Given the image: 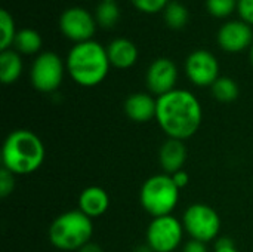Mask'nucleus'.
<instances>
[{
  "mask_svg": "<svg viewBox=\"0 0 253 252\" xmlns=\"http://www.w3.org/2000/svg\"><path fill=\"white\" fill-rule=\"evenodd\" d=\"M213 252H240L236 247H234V242L230 239V238H218L216 242H215V251Z\"/></svg>",
  "mask_w": 253,
  "mask_h": 252,
  "instance_id": "27",
  "label": "nucleus"
},
{
  "mask_svg": "<svg viewBox=\"0 0 253 252\" xmlns=\"http://www.w3.org/2000/svg\"><path fill=\"white\" fill-rule=\"evenodd\" d=\"M42 36L34 28H21L16 33L13 46L21 55H36L42 49Z\"/></svg>",
  "mask_w": 253,
  "mask_h": 252,
  "instance_id": "18",
  "label": "nucleus"
},
{
  "mask_svg": "<svg viewBox=\"0 0 253 252\" xmlns=\"http://www.w3.org/2000/svg\"><path fill=\"white\" fill-rule=\"evenodd\" d=\"M77 252H104V250L98 245V244H93V242H89L87 245H84L82 250H79Z\"/></svg>",
  "mask_w": 253,
  "mask_h": 252,
  "instance_id": "30",
  "label": "nucleus"
},
{
  "mask_svg": "<svg viewBox=\"0 0 253 252\" xmlns=\"http://www.w3.org/2000/svg\"><path fill=\"white\" fill-rule=\"evenodd\" d=\"M156 122L168 138L185 141L202 126V102L191 91L176 88L157 98Z\"/></svg>",
  "mask_w": 253,
  "mask_h": 252,
  "instance_id": "1",
  "label": "nucleus"
},
{
  "mask_svg": "<svg viewBox=\"0 0 253 252\" xmlns=\"http://www.w3.org/2000/svg\"><path fill=\"white\" fill-rule=\"evenodd\" d=\"M24 70L21 53H18L13 49L1 50L0 53V80L3 85H12L15 83Z\"/></svg>",
  "mask_w": 253,
  "mask_h": 252,
  "instance_id": "17",
  "label": "nucleus"
},
{
  "mask_svg": "<svg viewBox=\"0 0 253 252\" xmlns=\"http://www.w3.org/2000/svg\"><path fill=\"white\" fill-rule=\"evenodd\" d=\"M125 114L135 123H148L156 119L157 98L147 92H135L129 95L123 105Z\"/></svg>",
  "mask_w": 253,
  "mask_h": 252,
  "instance_id": "13",
  "label": "nucleus"
},
{
  "mask_svg": "<svg viewBox=\"0 0 253 252\" xmlns=\"http://www.w3.org/2000/svg\"><path fill=\"white\" fill-rule=\"evenodd\" d=\"M182 226L185 233L199 242L209 244L218 239L221 232V217L208 203H193L182 214Z\"/></svg>",
  "mask_w": 253,
  "mask_h": 252,
  "instance_id": "6",
  "label": "nucleus"
},
{
  "mask_svg": "<svg viewBox=\"0 0 253 252\" xmlns=\"http://www.w3.org/2000/svg\"><path fill=\"white\" fill-rule=\"evenodd\" d=\"M239 0H206L208 12L215 18H227L237 9Z\"/></svg>",
  "mask_w": 253,
  "mask_h": 252,
  "instance_id": "23",
  "label": "nucleus"
},
{
  "mask_svg": "<svg viewBox=\"0 0 253 252\" xmlns=\"http://www.w3.org/2000/svg\"><path fill=\"white\" fill-rule=\"evenodd\" d=\"M96 24H99L104 28H111L114 27L119 19H120V9L114 0H105L99 1L95 13Z\"/></svg>",
  "mask_w": 253,
  "mask_h": 252,
  "instance_id": "20",
  "label": "nucleus"
},
{
  "mask_svg": "<svg viewBox=\"0 0 253 252\" xmlns=\"http://www.w3.org/2000/svg\"><path fill=\"white\" fill-rule=\"evenodd\" d=\"M79 209L92 220L101 218L110 208V196L99 186H89L82 190L77 201Z\"/></svg>",
  "mask_w": 253,
  "mask_h": 252,
  "instance_id": "15",
  "label": "nucleus"
},
{
  "mask_svg": "<svg viewBox=\"0 0 253 252\" xmlns=\"http://www.w3.org/2000/svg\"><path fill=\"white\" fill-rule=\"evenodd\" d=\"M182 221L175 215L153 218L147 227V245L154 252H175L184 241Z\"/></svg>",
  "mask_w": 253,
  "mask_h": 252,
  "instance_id": "8",
  "label": "nucleus"
},
{
  "mask_svg": "<svg viewBox=\"0 0 253 252\" xmlns=\"http://www.w3.org/2000/svg\"><path fill=\"white\" fill-rule=\"evenodd\" d=\"M184 68L188 80L197 88H211L221 77L216 56L206 49L193 50L187 56Z\"/></svg>",
  "mask_w": 253,
  "mask_h": 252,
  "instance_id": "9",
  "label": "nucleus"
},
{
  "mask_svg": "<svg viewBox=\"0 0 253 252\" xmlns=\"http://www.w3.org/2000/svg\"><path fill=\"white\" fill-rule=\"evenodd\" d=\"M212 95L216 101L228 104L233 102L239 98L240 95V88L237 82L228 76H221L212 86H211Z\"/></svg>",
  "mask_w": 253,
  "mask_h": 252,
  "instance_id": "19",
  "label": "nucleus"
},
{
  "mask_svg": "<svg viewBox=\"0 0 253 252\" xmlns=\"http://www.w3.org/2000/svg\"><path fill=\"white\" fill-rule=\"evenodd\" d=\"M251 61H252V65H253V45L251 46Z\"/></svg>",
  "mask_w": 253,
  "mask_h": 252,
  "instance_id": "32",
  "label": "nucleus"
},
{
  "mask_svg": "<svg viewBox=\"0 0 253 252\" xmlns=\"http://www.w3.org/2000/svg\"><path fill=\"white\" fill-rule=\"evenodd\" d=\"M15 189V175L12 172H9L7 169L1 168L0 171V198H7L9 195H12Z\"/></svg>",
  "mask_w": 253,
  "mask_h": 252,
  "instance_id": "25",
  "label": "nucleus"
},
{
  "mask_svg": "<svg viewBox=\"0 0 253 252\" xmlns=\"http://www.w3.org/2000/svg\"><path fill=\"white\" fill-rule=\"evenodd\" d=\"M99 1H105V0H99Z\"/></svg>",
  "mask_w": 253,
  "mask_h": 252,
  "instance_id": "33",
  "label": "nucleus"
},
{
  "mask_svg": "<svg viewBox=\"0 0 253 252\" xmlns=\"http://www.w3.org/2000/svg\"><path fill=\"white\" fill-rule=\"evenodd\" d=\"M181 252H209V250H208V244H203V242L190 239V241L182 247V251Z\"/></svg>",
  "mask_w": 253,
  "mask_h": 252,
  "instance_id": "28",
  "label": "nucleus"
},
{
  "mask_svg": "<svg viewBox=\"0 0 253 252\" xmlns=\"http://www.w3.org/2000/svg\"><path fill=\"white\" fill-rule=\"evenodd\" d=\"M67 73L74 83L83 88L101 85L111 68L107 48L95 40L76 43L65 59Z\"/></svg>",
  "mask_w": 253,
  "mask_h": 252,
  "instance_id": "3",
  "label": "nucleus"
},
{
  "mask_svg": "<svg viewBox=\"0 0 253 252\" xmlns=\"http://www.w3.org/2000/svg\"><path fill=\"white\" fill-rule=\"evenodd\" d=\"M178 82V67L169 58H157L154 59L145 74V83L151 95L156 98L176 89Z\"/></svg>",
  "mask_w": 253,
  "mask_h": 252,
  "instance_id": "11",
  "label": "nucleus"
},
{
  "mask_svg": "<svg viewBox=\"0 0 253 252\" xmlns=\"http://www.w3.org/2000/svg\"><path fill=\"white\" fill-rule=\"evenodd\" d=\"M59 30L71 42L83 43L92 40L96 31L95 16L80 6L68 7L59 16Z\"/></svg>",
  "mask_w": 253,
  "mask_h": 252,
  "instance_id": "10",
  "label": "nucleus"
},
{
  "mask_svg": "<svg viewBox=\"0 0 253 252\" xmlns=\"http://www.w3.org/2000/svg\"><path fill=\"white\" fill-rule=\"evenodd\" d=\"M188 150L185 146V141L168 138L159 151V163L163 169V174L173 175L178 171H181L187 162Z\"/></svg>",
  "mask_w": 253,
  "mask_h": 252,
  "instance_id": "14",
  "label": "nucleus"
},
{
  "mask_svg": "<svg viewBox=\"0 0 253 252\" xmlns=\"http://www.w3.org/2000/svg\"><path fill=\"white\" fill-rule=\"evenodd\" d=\"M46 149L40 137L30 129H15L7 134L1 147V165L16 175H30L40 169Z\"/></svg>",
  "mask_w": 253,
  "mask_h": 252,
  "instance_id": "2",
  "label": "nucleus"
},
{
  "mask_svg": "<svg viewBox=\"0 0 253 252\" xmlns=\"http://www.w3.org/2000/svg\"><path fill=\"white\" fill-rule=\"evenodd\" d=\"M65 71V62L58 53L52 50L42 52L31 64L30 82L36 91L42 94H50L61 86Z\"/></svg>",
  "mask_w": 253,
  "mask_h": 252,
  "instance_id": "7",
  "label": "nucleus"
},
{
  "mask_svg": "<svg viewBox=\"0 0 253 252\" xmlns=\"http://www.w3.org/2000/svg\"><path fill=\"white\" fill-rule=\"evenodd\" d=\"M163 18H165V22L170 28L179 30L187 25L190 13H188V9L185 4H182L179 1H170L166 6V9L163 10Z\"/></svg>",
  "mask_w": 253,
  "mask_h": 252,
  "instance_id": "21",
  "label": "nucleus"
},
{
  "mask_svg": "<svg viewBox=\"0 0 253 252\" xmlns=\"http://www.w3.org/2000/svg\"><path fill=\"white\" fill-rule=\"evenodd\" d=\"M181 198V190L175 184L172 175L156 174L147 178L139 190V203L151 217L172 215Z\"/></svg>",
  "mask_w": 253,
  "mask_h": 252,
  "instance_id": "5",
  "label": "nucleus"
},
{
  "mask_svg": "<svg viewBox=\"0 0 253 252\" xmlns=\"http://www.w3.org/2000/svg\"><path fill=\"white\" fill-rule=\"evenodd\" d=\"M172 178H173V181H175V184L178 186L179 190H181V189H185V187L188 186V183H190V175H188V172L184 171V169H181V171H178L176 174H173Z\"/></svg>",
  "mask_w": 253,
  "mask_h": 252,
  "instance_id": "29",
  "label": "nucleus"
},
{
  "mask_svg": "<svg viewBox=\"0 0 253 252\" xmlns=\"http://www.w3.org/2000/svg\"><path fill=\"white\" fill-rule=\"evenodd\" d=\"M130 3L139 12L157 13V12H163L170 1L169 0H130Z\"/></svg>",
  "mask_w": 253,
  "mask_h": 252,
  "instance_id": "24",
  "label": "nucleus"
},
{
  "mask_svg": "<svg viewBox=\"0 0 253 252\" xmlns=\"http://www.w3.org/2000/svg\"><path fill=\"white\" fill-rule=\"evenodd\" d=\"M107 55L111 67L119 70H127L133 67L138 61V48L132 40L126 37H117L108 43Z\"/></svg>",
  "mask_w": 253,
  "mask_h": 252,
  "instance_id": "16",
  "label": "nucleus"
},
{
  "mask_svg": "<svg viewBox=\"0 0 253 252\" xmlns=\"http://www.w3.org/2000/svg\"><path fill=\"white\" fill-rule=\"evenodd\" d=\"M218 45L228 53H239L253 45L252 27L245 21H228L218 31Z\"/></svg>",
  "mask_w": 253,
  "mask_h": 252,
  "instance_id": "12",
  "label": "nucleus"
},
{
  "mask_svg": "<svg viewBox=\"0 0 253 252\" xmlns=\"http://www.w3.org/2000/svg\"><path fill=\"white\" fill-rule=\"evenodd\" d=\"M132 252H154V251H153V250L145 244V245H138V247H136V248H135Z\"/></svg>",
  "mask_w": 253,
  "mask_h": 252,
  "instance_id": "31",
  "label": "nucleus"
},
{
  "mask_svg": "<svg viewBox=\"0 0 253 252\" xmlns=\"http://www.w3.org/2000/svg\"><path fill=\"white\" fill-rule=\"evenodd\" d=\"M0 28H1L0 49L1 50H7V49H10L13 46V42H15L18 30L15 27V21H13L12 15L6 9L0 10Z\"/></svg>",
  "mask_w": 253,
  "mask_h": 252,
  "instance_id": "22",
  "label": "nucleus"
},
{
  "mask_svg": "<svg viewBox=\"0 0 253 252\" xmlns=\"http://www.w3.org/2000/svg\"><path fill=\"white\" fill-rule=\"evenodd\" d=\"M93 236V220L80 209H73L58 215L47 230V238L53 248L64 252L79 251Z\"/></svg>",
  "mask_w": 253,
  "mask_h": 252,
  "instance_id": "4",
  "label": "nucleus"
},
{
  "mask_svg": "<svg viewBox=\"0 0 253 252\" xmlns=\"http://www.w3.org/2000/svg\"><path fill=\"white\" fill-rule=\"evenodd\" d=\"M237 12L242 21H245L249 25H253V0H239Z\"/></svg>",
  "mask_w": 253,
  "mask_h": 252,
  "instance_id": "26",
  "label": "nucleus"
}]
</instances>
